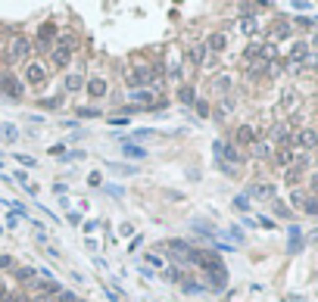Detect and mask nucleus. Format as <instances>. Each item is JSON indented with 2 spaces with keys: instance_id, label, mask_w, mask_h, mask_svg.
<instances>
[{
  "instance_id": "obj_1",
  "label": "nucleus",
  "mask_w": 318,
  "mask_h": 302,
  "mask_svg": "<svg viewBox=\"0 0 318 302\" xmlns=\"http://www.w3.org/2000/svg\"><path fill=\"white\" fill-rule=\"evenodd\" d=\"M75 50H78V37H75L72 31H63V34L56 37L53 50H50V66H53V69H66V66H72Z\"/></svg>"
},
{
  "instance_id": "obj_2",
  "label": "nucleus",
  "mask_w": 318,
  "mask_h": 302,
  "mask_svg": "<svg viewBox=\"0 0 318 302\" xmlns=\"http://www.w3.org/2000/svg\"><path fill=\"white\" fill-rule=\"evenodd\" d=\"M31 53H34V44L28 41L25 34H13L10 41H7V59L10 62H31Z\"/></svg>"
},
{
  "instance_id": "obj_3",
  "label": "nucleus",
  "mask_w": 318,
  "mask_h": 302,
  "mask_svg": "<svg viewBox=\"0 0 318 302\" xmlns=\"http://www.w3.org/2000/svg\"><path fill=\"white\" fill-rule=\"evenodd\" d=\"M166 252L178 262V265H196V249L187 240H166Z\"/></svg>"
},
{
  "instance_id": "obj_4",
  "label": "nucleus",
  "mask_w": 318,
  "mask_h": 302,
  "mask_svg": "<svg viewBox=\"0 0 318 302\" xmlns=\"http://www.w3.org/2000/svg\"><path fill=\"white\" fill-rule=\"evenodd\" d=\"M22 84H28V88H44L47 84V66L44 62H37V59H31V62H25L22 66Z\"/></svg>"
},
{
  "instance_id": "obj_5",
  "label": "nucleus",
  "mask_w": 318,
  "mask_h": 302,
  "mask_svg": "<svg viewBox=\"0 0 318 302\" xmlns=\"http://www.w3.org/2000/svg\"><path fill=\"white\" fill-rule=\"evenodd\" d=\"M56 37H59V28H56V22H41V25H37L34 47H37V50H53Z\"/></svg>"
},
{
  "instance_id": "obj_6",
  "label": "nucleus",
  "mask_w": 318,
  "mask_h": 302,
  "mask_svg": "<svg viewBox=\"0 0 318 302\" xmlns=\"http://www.w3.org/2000/svg\"><path fill=\"white\" fill-rule=\"evenodd\" d=\"M196 265H200L206 274H212V271H225V265H222V258H218L215 249H196Z\"/></svg>"
},
{
  "instance_id": "obj_7",
  "label": "nucleus",
  "mask_w": 318,
  "mask_h": 302,
  "mask_svg": "<svg viewBox=\"0 0 318 302\" xmlns=\"http://www.w3.org/2000/svg\"><path fill=\"white\" fill-rule=\"evenodd\" d=\"M22 88H25V84L16 78L13 72H4V75H0V91H4L10 100H22Z\"/></svg>"
},
{
  "instance_id": "obj_8",
  "label": "nucleus",
  "mask_w": 318,
  "mask_h": 302,
  "mask_svg": "<svg viewBox=\"0 0 318 302\" xmlns=\"http://www.w3.org/2000/svg\"><path fill=\"white\" fill-rule=\"evenodd\" d=\"M85 94H88L91 100H103V97L109 94V81L103 78V75H94V78L85 81Z\"/></svg>"
},
{
  "instance_id": "obj_9",
  "label": "nucleus",
  "mask_w": 318,
  "mask_h": 302,
  "mask_svg": "<svg viewBox=\"0 0 318 302\" xmlns=\"http://www.w3.org/2000/svg\"><path fill=\"white\" fill-rule=\"evenodd\" d=\"M212 149H215V156H218V159H228L225 165H241V162H244V156L237 153V149H234L231 143H222V140H215V146H212Z\"/></svg>"
},
{
  "instance_id": "obj_10",
  "label": "nucleus",
  "mask_w": 318,
  "mask_h": 302,
  "mask_svg": "<svg viewBox=\"0 0 318 302\" xmlns=\"http://www.w3.org/2000/svg\"><path fill=\"white\" fill-rule=\"evenodd\" d=\"M31 290H37L41 296H47V299H53V296H59L63 293V284L53 277V281H44V277H37L34 284H31Z\"/></svg>"
},
{
  "instance_id": "obj_11",
  "label": "nucleus",
  "mask_w": 318,
  "mask_h": 302,
  "mask_svg": "<svg viewBox=\"0 0 318 302\" xmlns=\"http://www.w3.org/2000/svg\"><path fill=\"white\" fill-rule=\"evenodd\" d=\"M203 47H206L212 56H215V53H225V50H228V34H225V31H212L206 41H203Z\"/></svg>"
},
{
  "instance_id": "obj_12",
  "label": "nucleus",
  "mask_w": 318,
  "mask_h": 302,
  "mask_svg": "<svg viewBox=\"0 0 318 302\" xmlns=\"http://www.w3.org/2000/svg\"><path fill=\"white\" fill-rule=\"evenodd\" d=\"M184 59H187V66L190 69H200L203 66V59H206V47L196 41V44H190L187 50H184Z\"/></svg>"
},
{
  "instance_id": "obj_13",
  "label": "nucleus",
  "mask_w": 318,
  "mask_h": 302,
  "mask_svg": "<svg viewBox=\"0 0 318 302\" xmlns=\"http://www.w3.org/2000/svg\"><path fill=\"white\" fill-rule=\"evenodd\" d=\"M271 140H274L277 146H290V143H293L290 125H274V128H271Z\"/></svg>"
},
{
  "instance_id": "obj_14",
  "label": "nucleus",
  "mask_w": 318,
  "mask_h": 302,
  "mask_svg": "<svg viewBox=\"0 0 318 302\" xmlns=\"http://www.w3.org/2000/svg\"><path fill=\"white\" fill-rule=\"evenodd\" d=\"M306 59H309V44L306 41H296L293 47H290V66H306Z\"/></svg>"
},
{
  "instance_id": "obj_15",
  "label": "nucleus",
  "mask_w": 318,
  "mask_h": 302,
  "mask_svg": "<svg viewBox=\"0 0 318 302\" xmlns=\"http://www.w3.org/2000/svg\"><path fill=\"white\" fill-rule=\"evenodd\" d=\"M293 143H296L300 149H315V146H318V134H315L312 128H303V131L293 137Z\"/></svg>"
},
{
  "instance_id": "obj_16",
  "label": "nucleus",
  "mask_w": 318,
  "mask_h": 302,
  "mask_svg": "<svg viewBox=\"0 0 318 302\" xmlns=\"http://www.w3.org/2000/svg\"><path fill=\"white\" fill-rule=\"evenodd\" d=\"M78 91H85V78L78 72H69L63 78V94H78Z\"/></svg>"
},
{
  "instance_id": "obj_17",
  "label": "nucleus",
  "mask_w": 318,
  "mask_h": 302,
  "mask_svg": "<svg viewBox=\"0 0 318 302\" xmlns=\"http://www.w3.org/2000/svg\"><path fill=\"white\" fill-rule=\"evenodd\" d=\"M231 88H234V78H231V75H215V78H212V94L228 97Z\"/></svg>"
},
{
  "instance_id": "obj_18",
  "label": "nucleus",
  "mask_w": 318,
  "mask_h": 302,
  "mask_svg": "<svg viewBox=\"0 0 318 302\" xmlns=\"http://www.w3.org/2000/svg\"><path fill=\"white\" fill-rule=\"evenodd\" d=\"M234 143H241V146H253L256 143V131H253V125H241L234 131Z\"/></svg>"
},
{
  "instance_id": "obj_19",
  "label": "nucleus",
  "mask_w": 318,
  "mask_h": 302,
  "mask_svg": "<svg viewBox=\"0 0 318 302\" xmlns=\"http://www.w3.org/2000/svg\"><path fill=\"white\" fill-rule=\"evenodd\" d=\"M250 197L253 200H274V184H253Z\"/></svg>"
},
{
  "instance_id": "obj_20",
  "label": "nucleus",
  "mask_w": 318,
  "mask_h": 302,
  "mask_svg": "<svg viewBox=\"0 0 318 302\" xmlns=\"http://www.w3.org/2000/svg\"><path fill=\"white\" fill-rule=\"evenodd\" d=\"M237 25H241V34H247V37H253V34L259 31V19H256V16H250V13H244Z\"/></svg>"
},
{
  "instance_id": "obj_21",
  "label": "nucleus",
  "mask_w": 318,
  "mask_h": 302,
  "mask_svg": "<svg viewBox=\"0 0 318 302\" xmlns=\"http://www.w3.org/2000/svg\"><path fill=\"white\" fill-rule=\"evenodd\" d=\"M274 162L281 165V168H290V165L296 162V156H293V149H290V146H281V149H277V153H274Z\"/></svg>"
},
{
  "instance_id": "obj_22",
  "label": "nucleus",
  "mask_w": 318,
  "mask_h": 302,
  "mask_svg": "<svg viewBox=\"0 0 318 302\" xmlns=\"http://www.w3.org/2000/svg\"><path fill=\"white\" fill-rule=\"evenodd\" d=\"M122 153H125V156H131V159H147V149L134 146L128 137H122Z\"/></svg>"
},
{
  "instance_id": "obj_23",
  "label": "nucleus",
  "mask_w": 318,
  "mask_h": 302,
  "mask_svg": "<svg viewBox=\"0 0 318 302\" xmlns=\"http://www.w3.org/2000/svg\"><path fill=\"white\" fill-rule=\"evenodd\" d=\"M131 100H134V106H153V91L150 88H137V91H131Z\"/></svg>"
},
{
  "instance_id": "obj_24",
  "label": "nucleus",
  "mask_w": 318,
  "mask_h": 302,
  "mask_svg": "<svg viewBox=\"0 0 318 302\" xmlns=\"http://www.w3.org/2000/svg\"><path fill=\"white\" fill-rule=\"evenodd\" d=\"M16 281H19V284H34V281H37V268H31V265L16 268Z\"/></svg>"
},
{
  "instance_id": "obj_25",
  "label": "nucleus",
  "mask_w": 318,
  "mask_h": 302,
  "mask_svg": "<svg viewBox=\"0 0 318 302\" xmlns=\"http://www.w3.org/2000/svg\"><path fill=\"white\" fill-rule=\"evenodd\" d=\"M178 100H181L184 106H193V103H196V88H190V84H181V88H178Z\"/></svg>"
},
{
  "instance_id": "obj_26",
  "label": "nucleus",
  "mask_w": 318,
  "mask_h": 302,
  "mask_svg": "<svg viewBox=\"0 0 318 302\" xmlns=\"http://www.w3.org/2000/svg\"><path fill=\"white\" fill-rule=\"evenodd\" d=\"M144 265H150V271H153V268L166 271V258L159 255V252H147V255H144Z\"/></svg>"
},
{
  "instance_id": "obj_27",
  "label": "nucleus",
  "mask_w": 318,
  "mask_h": 302,
  "mask_svg": "<svg viewBox=\"0 0 318 302\" xmlns=\"http://www.w3.org/2000/svg\"><path fill=\"white\" fill-rule=\"evenodd\" d=\"M303 243H306V240H303V231H300V228H290V243H287V252H300V249H303Z\"/></svg>"
},
{
  "instance_id": "obj_28",
  "label": "nucleus",
  "mask_w": 318,
  "mask_h": 302,
  "mask_svg": "<svg viewBox=\"0 0 318 302\" xmlns=\"http://www.w3.org/2000/svg\"><path fill=\"white\" fill-rule=\"evenodd\" d=\"M206 281H209V287L225 290L228 287V271H212V274H206Z\"/></svg>"
},
{
  "instance_id": "obj_29",
  "label": "nucleus",
  "mask_w": 318,
  "mask_h": 302,
  "mask_svg": "<svg viewBox=\"0 0 318 302\" xmlns=\"http://www.w3.org/2000/svg\"><path fill=\"white\" fill-rule=\"evenodd\" d=\"M193 231L200 234V237H206V240H215V228L209 221H193Z\"/></svg>"
},
{
  "instance_id": "obj_30",
  "label": "nucleus",
  "mask_w": 318,
  "mask_h": 302,
  "mask_svg": "<svg viewBox=\"0 0 318 302\" xmlns=\"http://www.w3.org/2000/svg\"><path fill=\"white\" fill-rule=\"evenodd\" d=\"M281 37H290V25H287V22H274V28H271V44L281 41Z\"/></svg>"
},
{
  "instance_id": "obj_31",
  "label": "nucleus",
  "mask_w": 318,
  "mask_h": 302,
  "mask_svg": "<svg viewBox=\"0 0 318 302\" xmlns=\"http://www.w3.org/2000/svg\"><path fill=\"white\" fill-rule=\"evenodd\" d=\"M75 116H82V119H97V116H103V109H100V106H78Z\"/></svg>"
},
{
  "instance_id": "obj_32",
  "label": "nucleus",
  "mask_w": 318,
  "mask_h": 302,
  "mask_svg": "<svg viewBox=\"0 0 318 302\" xmlns=\"http://www.w3.org/2000/svg\"><path fill=\"white\" fill-rule=\"evenodd\" d=\"M166 75H169L172 81H181V75H184L181 62H178V59H169V66H166Z\"/></svg>"
},
{
  "instance_id": "obj_33",
  "label": "nucleus",
  "mask_w": 318,
  "mask_h": 302,
  "mask_svg": "<svg viewBox=\"0 0 318 302\" xmlns=\"http://www.w3.org/2000/svg\"><path fill=\"white\" fill-rule=\"evenodd\" d=\"M253 153H256L259 159H268V156H271V146H268L265 140H256V143H253Z\"/></svg>"
},
{
  "instance_id": "obj_34",
  "label": "nucleus",
  "mask_w": 318,
  "mask_h": 302,
  "mask_svg": "<svg viewBox=\"0 0 318 302\" xmlns=\"http://www.w3.org/2000/svg\"><path fill=\"white\" fill-rule=\"evenodd\" d=\"M16 162L22 165V171H25V168H34V165H37V159H34V156H28V153H16Z\"/></svg>"
},
{
  "instance_id": "obj_35",
  "label": "nucleus",
  "mask_w": 318,
  "mask_h": 302,
  "mask_svg": "<svg viewBox=\"0 0 318 302\" xmlns=\"http://www.w3.org/2000/svg\"><path fill=\"white\" fill-rule=\"evenodd\" d=\"M163 277H166V281H172V284H181V281H184L181 268H166V271H163Z\"/></svg>"
},
{
  "instance_id": "obj_36",
  "label": "nucleus",
  "mask_w": 318,
  "mask_h": 302,
  "mask_svg": "<svg viewBox=\"0 0 318 302\" xmlns=\"http://www.w3.org/2000/svg\"><path fill=\"white\" fill-rule=\"evenodd\" d=\"M181 287H184V293H190V296H193V293H203V290H206L203 284H196V281H181Z\"/></svg>"
},
{
  "instance_id": "obj_37",
  "label": "nucleus",
  "mask_w": 318,
  "mask_h": 302,
  "mask_svg": "<svg viewBox=\"0 0 318 302\" xmlns=\"http://www.w3.org/2000/svg\"><path fill=\"white\" fill-rule=\"evenodd\" d=\"M0 131H4V137L13 143V140H19V128L16 125H0Z\"/></svg>"
},
{
  "instance_id": "obj_38",
  "label": "nucleus",
  "mask_w": 318,
  "mask_h": 302,
  "mask_svg": "<svg viewBox=\"0 0 318 302\" xmlns=\"http://www.w3.org/2000/svg\"><path fill=\"white\" fill-rule=\"evenodd\" d=\"M244 59H250V62H256V59H259V41H253V44L244 50Z\"/></svg>"
},
{
  "instance_id": "obj_39",
  "label": "nucleus",
  "mask_w": 318,
  "mask_h": 302,
  "mask_svg": "<svg viewBox=\"0 0 318 302\" xmlns=\"http://www.w3.org/2000/svg\"><path fill=\"white\" fill-rule=\"evenodd\" d=\"M115 175H137V165H109Z\"/></svg>"
},
{
  "instance_id": "obj_40",
  "label": "nucleus",
  "mask_w": 318,
  "mask_h": 302,
  "mask_svg": "<svg viewBox=\"0 0 318 302\" xmlns=\"http://www.w3.org/2000/svg\"><path fill=\"white\" fill-rule=\"evenodd\" d=\"M66 221L72 224V228H78V224H82V212H75V209H69V212H66Z\"/></svg>"
},
{
  "instance_id": "obj_41",
  "label": "nucleus",
  "mask_w": 318,
  "mask_h": 302,
  "mask_svg": "<svg viewBox=\"0 0 318 302\" xmlns=\"http://www.w3.org/2000/svg\"><path fill=\"white\" fill-rule=\"evenodd\" d=\"M97 228H100V221H82V231L91 237V234H97Z\"/></svg>"
},
{
  "instance_id": "obj_42",
  "label": "nucleus",
  "mask_w": 318,
  "mask_h": 302,
  "mask_svg": "<svg viewBox=\"0 0 318 302\" xmlns=\"http://www.w3.org/2000/svg\"><path fill=\"white\" fill-rule=\"evenodd\" d=\"M290 203L303 209V206H306V193H303V190H293V193H290Z\"/></svg>"
},
{
  "instance_id": "obj_43",
  "label": "nucleus",
  "mask_w": 318,
  "mask_h": 302,
  "mask_svg": "<svg viewBox=\"0 0 318 302\" xmlns=\"http://www.w3.org/2000/svg\"><path fill=\"white\" fill-rule=\"evenodd\" d=\"M131 119H125V116H109V125H115V128H125Z\"/></svg>"
},
{
  "instance_id": "obj_44",
  "label": "nucleus",
  "mask_w": 318,
  "mask_h": 302,
  "mask_svg": "<svg viewBox=\"0 0 318 302\" xmlns=\"http://www.w3.org/2000/svg\"><path fill=\"white\" fill-rule=\"evenodd\" d=\"M234 209L247 212V209H250V197H237V200H234Z\"/></svg>"
},
{
  "instance_id": "obj_45",
  "label": "nucleus",
  "mask_w": 318,
  "mask_h": 302,
  "mask_svg": "<svg viewBox=\"0 0 318 302\" xmlns=\"http://www.w3.org/2000/svg\"><path fill=\"white\" fill-rule=\"evenodd\" d=\"M193 109L200 112V116H209V103H206V100H196V103H193Z\"/></svg>"
},
{
  "instance_id": "obj_46",
  "label": "nucleus",
  "mask_w": 318,
  "mask_h": 302,
  "mask_svg": "<svg viewBox=\"0 0 318 302\" xmlns=\"http://www.w3.org/2000/svg\"><path fill=\"white\" fill-rule=\"evenodd\" d=\"M59 103H63V97H50V100L44 97V100H41V106H47V109H56Z\"/></svg>"
},
{
  "instance_id": "obj_47",
  "label": "nucleus",
  "mask_w": 318,
  "mask_h": 302,
  "mask_svg": "<svg viewBox=\"0 0 318 302\" xmlns=\"http://www.w3.org/2000/svg\"><path fill=\"white\" fill-rule=\"evenodd\" d=\"M53 193H56V197H59V200H63V197H66V193H69V187H66V184H63V181H56V184H53Z\"/></svg>"
},
{
  "instance_id": "obj_48",
  "label": "nucleus",
  "mask_w": 318,
  "mask_h": 302,
  "mask_svg": "<svg viewBox=\"0 0 318 302\" xmlns=\"http://www.w3.org/2000/svg\"><path fill=\"white\" fill-rule=\"evenodd\" d=\"M7 228H19V212L10 209V215H7Z\"/></svg>"
},
{
  "instance_id": "obj_49",
  "label": "nucleus",
  "mask_w": 318,
  "mask_h": 302,
  "mask_svg": "<svg viewBox=\"0 0 318 302\" xmlns=\"http://www.w3.org/2000/svg\"><path fill=\"white\" fill-rule=\"evenodd\" d=\"M13 178H16V184H22V190H25V187H28V175H25L22 168H19V171H16Z\"/></svg>"
},
{
  "instance_id": "obj_50",
  "label": "nucleus",
  "mask_w": 318,
  "mask_h": 302,
  "mask_svg": "<svg viewBox=\"0 0 318 302\" xmlns=\"http://www.w3.org/2000/svg\"><path fill=\"white\" fill-rule=\"evenodd\" d=\"M147 137H153V128H141V131H134V140H147Z\"/></svg>"
},
{
  "instance_id": "obj_51",
  "label": "nucleus",
  "mask_w": 318,
  "mask_h": 302,
  "mask_svg": "<svg viewBox=\"0 0 318 302\" xmlns=\"http://www.w3.org/2000/svg\"><path fill=\"white\" fill-rule=\"evenodd\" d=\"M88 184H91V187H103V178H100L97 171H91V175H88Z\"/></svg>"
},
{
  "instance_id": "obj_52",
  "label": "nucleus",
  "mask_w": 318,
  "mask_h": 302,
  "mask_svg": "<svg viewBox=\"0 0 318 302\" xmlns=\"http://www.w3.org/2000/svg\"><path fill=\"white\" fill-rule=\"evenodd\" d=\"M75 299H78L75 290H63V293H59V302H75Z\"/></svg>"
},
{
  "instance_id": "obj_53",
  "label": "nucleus",
  "mask_w": 318,
  "mask_h": 302,
  "mask_svg": "<svg viewBox=\"0 0 318 302\" xmlns=\"http://www.w3.org/2000/svg\"><path fill=\"white\" fill-rule=\"evenodd\" d=\"M274 212H277V215H281V218H290V209H287L284 203H274Z\"/></svg>"
},
{
  "instance_id": "obj_54",
  "label": "nucleus",
  "mask_w": 318,
  "mask_h": 302,
  "mask_svg": "<svg viewBox=\"0 0 318 302\" xmlns=\"http://www.w3.org/2000/svg\"><path fill=\"white\" fill-rule=\"evenodd\" d=\"M106 190H109V197H115V200L122 197V187H118V184H106Z\"/></svg>"
},
{
  "instance_id": "obj_55",
  "label": "nucleus",
  "mask_w": 318,
  "mask_h": 302,
  "mask_svg": "<svg viewBox=\"0 0 318 302\" xmlns=\"http://www.w3.org/2000/svg\"><path fill=\"white\" fill-rule=\"evenodd\" d=\"M281 106H284V109H290V106H296V97H293V94H284V100H281Z\"/></svg>"
},
{
  "instance_id": "obj_56",
  "label": "nucleus",
  "mask_w": 318,
  "mask_h": 302,
  "mask_svg": "<svg viewBox=\"0 0 318 302\" xmlns=\"http://www.w3.org/2000/svg\"><path fill=\"white\" fill-rule=\"evenodd\" d=\"M0 268H4V271L13 268V258H10V255H0Z\"/></svg>"
},
{
  "instance_id": "obj_57",
  "label": "nucleus",
  "mask_w": 318,
  "mask_h": 302,
  "mask_svg": "<svg viewBox=\"0 0 318 302\" xmlns=\"http://www.w3.org/2000/svg\"><path fill=\"white\" fill-rule=\"evenodd\" d=\"M144 246V234H134V240H131V249H141Z\"/></svg>"
},
{
  "instance_id": "obj_58",
  "label": "nucleus",
  "mask_w": 318,
  "mask_h": 302,
  "mask_svg": "<svg viewBox=\"0 0 318 302\" xmlns=\"http://www.w3.org/2000/svg\"><path fill=\"white\" fill-rule=\"evenodd\" d=\"M118 234H122V237H131V234H134V228H131V224H122V228H118Z\"/></svg>"
},
{
  "instance_id": "obj_59",
  "label": "nucleus",
  "mask_w": 318,
  "mask_h": 302,
  "mask_svg": "<svg viewBox=\"0 0 318 302\" xmlns=\"http://www.w3.org/2000/svg\"><path fill=\"white\" fill-rule=\"evenodd\" d=\"M7 299H10V293H7V284L0 281V302H7Z\"/></svg>"
},
{
  "instance_id": "obj_60",
  "label": "nucleus",
  "mask_w": 318,
  "mask_h": 302,
  "mask_svg": "<svg viewBox=\"0 0 318 302\" xmlns=\"http://www.w3.org/2000/svg\"><path fill=\"white\" fill-rule=\"evenodd\" d=\"M106 296H109V302H122V299H118V293H115V290H106Z\"/></svg>"
},
{
  "instance_id": "obj_61",
  "label": "nucleus",
  "mask_w": 318,
  "mask_h": 302,
  "mask_svg": "<svg viewBox=\"0 0 318 302\" xmlns=\"http://www.w3.org/2000/svg\"><path fill=\"white\" fill-rule=\"evenodd\" d=\"M309 184H312V190L318 193V175H312V178H309Z\"/></svg>"
},
{
  "instance_id": "obj_62",
  "label": "nucleus",
  "mask_w": 318,
  "mask_h": 302,
  "mask_svg": "<svg viewBox=\"0 0 318 302\" xmlns=\"http://www.w3.org/2000/svg\"><path fill=\"white\" fill-rule=\"evenodd\" d=\"M0 165H4V153H0Z\"/></svg>"
},
{
  "instance_id": "obj_63",
  "label": "nucleus",
  "mask_w": 318,
  "mask_h": 302,
  "mask_svg": "<svg viewBox=\"0 0 318 302\" xmlns=\"http://www.w3.org/2000/svg\"><path fill=\"white\" fill-rule=\"evenodd\" d=\"M315 47H318V34H315Z\"/></svg>"
},
{
  "instance_id": "obj_64",
  "label": "nucleus",
  "mask_w": 318,
  "mask_h": 302,
  "mask_svg": "<svg viewBox=\"0 0 318 302\" xmlns=\"http://www.w3.org/2000/svg\"><path fill=\"white\" fill-rule=\"evenodd\" d=\"M75 302H82V299H75Z\"/></svg>"
}]
</instances>
